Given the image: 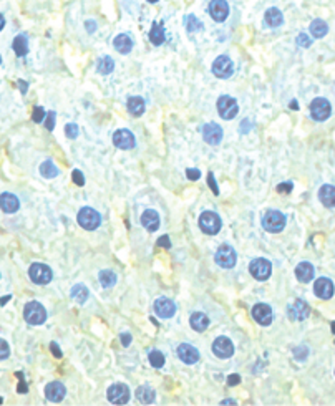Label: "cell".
<instances>
[{
    "label": "cell",
    "mask_w": 335,
    "mask_h": 406,
    "mask_svg": "<svg viewBox=\"0 0 335 406\" xmlns=\"http://www.w3.org/2000/svg\"><path fill=\"white\" fill-rule=\"evenodd\" d=\"M263 227L267 232H281L285 227V216L279 211H269L263 217Z\"/></svg>",
    "instance_id": "6"
},
{
    "label": "cell",
    "mask_w": 335,
    "mask_h": 406,
    "mask_svg": "<svg viewBox=\"0 0 335 406\" xmlns=\"http://www.w3.org/2000/svg\"><path fill=\"white\" fill-rule=\"evenodd\" d=\"M249 272L257 280H267L272 274V266L267 259H254L249 266Z\"/></svg>",
    "instance_id": "10"
},
{
    "label": "cell",
    "mask_w": 335,
    "mask_h": 406,
    "mask_svg": "<svg viewBox=\"0 0 335 406\" xmlns=\"http://www.w3.org/2000/svg\"><path fill=\"white\" fill-rule=\"evenodd\" d=\"M327 32H328L327 23L324 20H320V18H317V20H314L312 23H310V33H312L315 39H322V36H325Z\"/></svg>",
    "instance_id": "31"
},
{
    "label": "cell",
    "mask_w": 335,
    "mask_h": 406,
    "mask_svg": "<svg viewBox=\"0 0 335 406\" xmlns=\"http://www.w3.org/2000/svg\"><path fill=\"white\" fill-rule=\"evenodd\" d=\"M50 350H52V353H53L55 356H57V358H62V350L58 348V345H57V343H55V342L50 343Z\"/></svg>",
    "instance_id": "50"
},
{
    "label": "cell",
    "mask_w": 335,
    "mask_h": 406,
    "mask_svg": "<svg viewBox=\"0 0 335 406\" xmlns=\"http://www.w3.org/2000/svg\"><path fill=\"white\" fill-rule=\"evenodd\" d=\"M23 318L30 325H42L47 320V310L39 302H28L23 309Z\"/></svg>",
    "instance_id": "1"
},
{
    "label": "cell",
    "mask_w": 335,
    "mask_h": 406,
    "mask_svg": "<svg viewBox=\"0 0 335 406\" xmlns=\"http://www.w3.org/2000/svg\"><path fill=\"white\" fill-rule=\"evenodd\" d=\"M208 184H209V188L212 189V193H214V194L217 196V194H219V189H217V186H216L214 174H212V173H209V174H208Z\"/></svg>",
    "instance_id": "48"
},
{
    "label": "cell",
    "mask_w": 335,
    "mask_h": 406,
    "mask_svg": "<svg viewBox=\"0 0 335 406\" xmlns=\"http://www.w3.org/2000/svg\"><path fill=\"white\" fill-rule=\"evenodd\" d=\"M141 226L148 232L158 231V227H160V216H158V212L153 211V209H148V211H144L143 216H141Z\"/></svg>",
    "instance_id": "22"
},
{
    "label": "cell",
    "mask_w": 335,
    "mask_h": 406,
    "mask_svg": "<svg viewBox=\"0 0 335 406\" xmlns=\"http://www.w3.org/2000/svg\"><path fill=\"white\" fill-rule=\"evenodd\" d=\"M252 317L259 325H271L274 313H272V309L269 305L257 304V305H254V309H252Z\"/></svg>",
    "instance_id": "15"
},
{
    "label": "cell",
    "mask_w": 335,
    "mask_h": 406,
    "mask_svg": "<svg viewBox=\"0 0 335 406\" xmlns=\"http://www.w3.org/2000/svg\"><path fill=\"white\" fill-rule=\"evenodd\" d=\"M128 112L133 116H141L144 113V100L139 96L128 98Z\"/></svg>",
    "instance_id": "28"
},
{
    "label": "cell",
    "mask_w": 335,
    "mask_h": 406,
    "mask_svg": "<svg viewBox=\"0 0 335 406\" xmlns=\"http://www.w3.org/2000/svg\"><path fill=\"white\" fill-rule=\"evenodd\" d=\"M9 300H10V295H9V297H2V299H0V305H5Z\"/></svg>",
    "instance_id": "55"
},
{
    "label": "cell",
    "mask_w": 335,
    "mask_h": 406,
    "mask_svg": "<svg viewBox=\"0 0 335 406\" xmlns=\"http://www.w3.org/2000/svg\"><path fill=\"white\" fill-rule=\"evenodd\" d=\"M332 328H333V334H335V322H332Z\"/></svg>",
    "instance_id": "61"
},
{
    "label": "cell",
    "mask_w": 335,
    "mask_h": 406,
    "mask_svg": "<svg viewBox=\"0 0 335 406\" xmlns=\"http://www.w3.org/2000/svg\"><path fill=\"white\" fill-rule=\"evenodd\" d=\"M113 144L120 150H131L135 147V136L130 130H118L113 134Z\"/></svg>",
    "instance_id": "13"
},
{
    "label": "cell",
    "mask_w": 335,
    "mask_h": 406,
    "mask_svg": "<svg viewBox=\"0 0 335 406\" xmlns=\"http://www.w3.org/2000/svg\"><path fill=\"white\" fill-rule=\"evenodd\" d=\"M100 284L105 287V288H109L117 284V275L111 270H101L100 272Z\"/></svg>",
    "instance_id": "36"
},
{
    "label": "cell",
    "mask_w": 335,
    "mask_h": 406,
    "mask_svg": "<svg viewBox=\"0 0 335 406\" xmlns=\"http://www.w3.org/2000/svg\"><path fill=\"white\" fill-rule=\"evenodd\" d=\"M209 14L216 22H224L229 15V5L226 0H211Z\"/></svg>",
    "instance_id": "14"
},
{
    "label": "cell",
    "mask_w": 335,
    "mask_h": 406,
    "mask_svg": "<svg viewBox=\"0 0 335 406\" xmlns=\"http://www.w3.org/2000/svg\"><path fill=\"white\" fill-rule=\"evenodd\" d=\"M332 113V106L325 98H315L310 103V115L315 121H325Z\"/></svg>",
    "instance_id": "9"
},
{
    "label": "cell",
    "mask_w": 335,
    "mask_h": 406,
    "mask_svg": "<svg viewBox=\"0 0 335 406\" xmlns=\"http://www.w3.org/2000/svg\"><path fill=\"white\" fill-rule=\"evenodd\" d=\"M148 2H150V4H156V2H158V0H148Z\"/></svg>",
    "instance_id": "60"
},
{
    "label": "cell",
    "mask_w": 335,
    "mask_h": 406,
    "mask_svg": "<svg viewBox=\"0 0 335 406\" xmlns=\"http://www.w3.org/2000/svg\"><path fill=\"white\" fill-rule=\"evenodd\" d=\"M214 261L217 266H221L222 269H231L236 266V261H237V255H236V250L231 247L229 244H222L221 247L217 249L216 255H214Z\"/></svg>",
    "instance_id": "5"
},
{
    "label": "cell",
    "mask_w": 335,
    "mask_h": 406,
    "mask_svg": "<svg viewBox=\"0 0 335 406\" xmlns=\"http://www.w3.org/2000/svg\"><path fill=\"white\" fill-rule=\"evenodd\" d=\"M212 352L219 358H231L234 355V345L228 337H219L212 343Z\"/></svg>",
    "instance_id": "12"
},
{
    "label": "cell",
    "mask_w": 335,
    "mask_h": 406,
    "mask_svg": "<svg viewBox=\"0 0 335 406\" xmlns=\"http://www.w3.org/2000/svg\"><path fill=\"white\" fill-rule=\"evenodd\" d=\"M203 138L206 143H209V144H219L221 143V139H222V130H221V126L216 125V123H208V125H204L203 128Z\"/></svg>",
    "instance_id": "16"
},
{
    "label": "cell",
    "mask_w": 335,
    "mask_h": 406,
    "mask_svg": "<svg viewBox=\"0 0 335 406\" xmlns=\"http://www.w3.org/2000/svg\"><path fill=\"white\" fill-rule=\"evenodd\" d=\"M222 404H236V401H234V399H224Z\"/></svg>",
    "instance_id": "58"
},
{
    "label": "cell",
    "mask_w": 335,
    "mask_h": 406,
    "mask_svg": "<svg viewBox=\"0 0 335 406\" xmlns=\"http://www.w3.org/2000/svg\"><path fill=\"white\" fill-rule=\"evenodd\" d=\"M150 40L153 45H161L164 42V28L161 23H155L150 32Z\"/></svg>",
    "instance_id": "33"
},
{
    "label": "cell",
    "mask_w": 335,
    "mask_h": 406,
    "mask_svg": "<svg viewBox=\"0 0 335 406\" xmlns=\"http://www.w3.org/2000/svg\"><path fill=\"white\" fill-rule=\"evenodd\" d=\"M158 247H164V249H169L171 247V241L168 239V236H161L160 239H158V242H156Z\"/></svg>",
    "instance_id": "46"
},
{
    "label": "cell",
    "mask_w": 335,
    "mask_h": 406,
    "mask_svg": "<svg viewBox=\"0 0 335 406\" xmlns=\"http://www.w3.org/2000/svg\"><path fill=\"white\" fill-rule=\"evenodd\" d=\"M4 25H5V18L2 17V14H0V30L4 28Z\"/></svg>",
    "instance_id": "57"
},
{
    "label": "cell",
    "mask_w": 335,
    "mask_h": 406,
    "mask_svg": "<svg viewBox=\"0 0 335 406\" xmlns=\"http://www.w3.org/2000/svg\"><path fill=\"white\" fill-rule=\"evenodd\" d=\"M17 390H18V391H20V393H22V391H23V393H25V391H27V385H25V383H23V381H22V383H20V385H18V388H17Z\"/></svg>",
    "instance_id": "53"
},
{
    "label": "cell",
    "mask_w": 335,
    "mask_h": 406,
    "mask_svg": "<svg viewBox=\"0 0 335 406\" xmlns=\"http://www.w3.org/2000/svg\"><path fill=\"white\" fill-rule=\"evenodd\" d=\"M10 355V348H9V343L4 340V338H0V360H5L7 356Z\"/></svg>",
    "instance_id": "41"
},
{
    "label": "cell",
    "mask_w": 335,
    "mask_h": 406,
    "mask_svg": "<svg viewBox=\"0 0 335 406\" xmlns=\"http://www.w3.org/2000/svg\"><path fill=\"white\" fill-rule=\"evenodd\" d=\"M241 381V377L239 375H231V377H228V385L229 386H234V385H237Z\"/></svg>",
    "instance_id": "51"
},
{
    "label": "cell",
    "mask_w": 335,
    "mask_h": 406,
    "mask_svg": "<svg viewBox=\"0 0 335 406\" xmlns=\"http://www.w3.org/2000/svg\"><path fill=\"white\" fill-rule=\"evenodd\" d=\"M45 126H47V130H48V131H53V128H55V113H53V112H50V113L47 115Z\"/></svg>",
    "instance_id": "45"
},
{
    "label": "cell",
    "mask_w": 335,
    "mask_h": 406,
    "mask_svg": "<svg viewBox=\"0 0 335 406\" xmlns=\"http://www.w3.org/2000/svg\"><path fill=\"white\" fill-rule=\"evenodd\" d=\"M65 134L68 136L70 139H75L78 136V126L73 125V123H68V125L65 126Z\"/></svg>",
    "instance_id": "40"
},
{
    "label": "cell",
    "mask_w": 335,
    "mask_h": 406,
    "mask_svg": "<svg viewBox=\"0 0 335 406\" xmlns=\"http://www.w3.org/2000/svg\"><path fill=\"white\" fill-rule=\"evenodd\" d=\"M136 398L141 403H153L156 398V393L151 388H148V386H139L136 390Z\"/></svg>",
    "instance_id": "32"
},
{
    "label": "cell",
    "mask_w": 335,
    "mask_h": 406,
    "mask_svg": "<svg viewBox=\"0 0 335 406\" xmlns=\"http://www.w3.org/2000/svg\"><path fill=\"white\" fill-rule=\"evenodd\" d=\"M186 28H188V32H190V33L199 32V30L203 28V23H201L194 15H188L186 17Z\"/></svg>",
    "instance_id": "39"
},
{
    "label": "cell",
    "mask_w": 335,
    "mask_h": 406,
    "mask_svg": "<svg viewBox=\"0 0 335 406\" xmlns=\"http://www.w3.org/2000/svg\"><path fill=\"white\" fill-rule=\"evenodd\" d=\"M87 28H90L91 32L95 30V22H87Z\"/></svg>",
    "instance_id": "56"
},
{
    "label": "cell",
    "mask_w": 335,
    "mask_h": 406,
    "mask_svg": "<svg viewBox=\"0 0 335 406\" xmlns=\"http://www.w3.org/2000/svg\"><path fill=\"white\" fill-rule=\"evenodd\" d=\"M310 313V307L304 300H295L294 305L289 307V317L292 320H306Z\"/></svg>",
    "instance_id": "21"
},
{
    "label": "cell",
    "mask_w": 335,
    "mask_h": 406,
    "mask_svg": "<svg viewBox=\"0 0 335 406\" xmlns=\"http://www.w3.org/2000/svg\"><path fill=\"white\" fill-rule=\"evenodd\" d=\"M115 68V61L109 58V57H103L100 61H98V71L101 75H108V73H111Z\"/></svg>",
    "instance_id": "37"
},
{
    "label": "cell",
    "mask_w": 335,
    "mask_h": 406,
    "mask_svg": "<svg viewBox=\"0 0 335 406\" xmlns=\"http://www.w3.org/2000/svg\"><path fill=\"white\" fill-rule=\"evenodd\" d=\"M290 108H292V109H297V101H292V103H290Z\"/></svg>",
    "instance_id": "59"
},
{
    "label": "cell",
    "mask_w": 335,
    "mask_h": 406,
    "mask_svg": "<svg viewBox=\"0 0 335 406\" xmlns=\"http://www.w3.org/2000/svg\"><path fill=\"white\" fill-rule=\"evenodd\" d=\"M264 20H266V25H269V27H279V25H282L284 17H282V14H281V10H277V9H269V10L266 12Z\"/></svg>",
    "instance_id": "29"
},
{
    "label": "cell",
    "mask_w": 335,
    "mask_h": 406,
    "mask_svg": "<svg viewBox=\"0 0 335 406\" xmlns=\"http://www.w3.org/2000/svg\"><path fill=\"white\" fill-rule=\"evenodd\" d=\"M71 177H73V181H75V184L77 186H83L85 184V177H83V174H82V171L80 169H75L71 173Z\"/></svg>",
    "instance_id": "44"
},
{
    "label": "cell",
    "mask_w": 335,
    "mask_h": 406,
    "mask_svg": "<svg viewBox=\"0 0 335 406\" xmlns=\"http://www.w3.org/2000/svg\"><path fill=\"white\" fill-rule=\"evenodd\" d=\"M314 274H315V270H314V266L310 262H301L299 266L295 267V275L302 284H307V282L312 280Z\"/></svg>",
    "instance_id": "24"
},
{
    "label": "cell",
    "mask_w": 335,
    "mask_h": 406,
    "mask_svg": "<svg viewBox=\"0 0 335 406\" xmlns=\"http://www.w3.org/2000/svg\"><path fill=\"white\" fill-rule=\"evenodd\" d=\"M66 395V388L60 383V381H52V383H48L45 386V396L50 399V401H62Z\"/></svg>",
    "instance_id": "19"
},
{
    "label": "cell",
    "mask_w": 335,
    "mask_h": 406,
    "mask_svg": "<svg viewBox=\"0 0 335 406\" xmlns=\"http://www.w3.org/2000/svg\"><path fill=\"white\" fill-rule=\"evenodd\" d=\"M113 45H115V48H117V50H118L120 53L126 55V53H130V52H131V48H133V40H131V36H130V35L121 33V35L117 36V39H115Z\"/></svg>",
    "instance_id": "27"
},
{
    "label": "cell",
    "mask_w": 335,
    "mask_h": 406,
    "mask_svg": "<svg viewBox=\"0 0 335 406\" xmlns=\"http://www.w3.org/2000/svg\"><path fill=\"white\" fill-rule=\"evenodd\" d=\"M106 396L109 399V403L113 404H126L130 401V388L123 383L111 385L106 391Z\"/></svg>",
    "instance_id": "8"
},
{
    "label": "cell",
    "mask_w": 335,
    "mask_h": 406,
    "mask_svg": "<svg viewBox=\"0 0 335 406\" xmlns=\"http://www.w3.org/2000/svg\"><path fill=\"white\" fill-rule=\"evenodd\" d=\"M18 87H20L22 93H25V91H27V83L25 82H20V83H18Z\"/></svg>",
    "instance_id": "54"
},
{
    "label": "cell",
    "mask_w": 335,
    "mask_h": 406,
    "mask_svg": "<svg viewBox=\"0 0 335 406\" xmlns=\"http://www.w3.org/2000/svg\"><path fill=\"white\" fill-rule=\"evenodd\" d=\"M297 45L299 47H304V48H307L312 45V40H310V36L306 35V33H301L299 36H297Z\"/></svg>",
    "instance_id": "43"
},
{
    "label": "cell",
    "mask_w": 335,
    "mask_h": 406,
    "mask_svg": "<svg viewBox=\"0 0 335 406\" xmlns=\"http://www.w3.org/2000/svg\"><path fill=\"white\" fill-rule=\"evenodd\" d=\"M12 48H14V52L18 55V57H23V55H27V52H28V42H27V36H25V35H18V36H15L14 45H12Z\"/></svg>",
    "instance_id": "30"
},
{
    "label": "cell",
    "mask_w": 335,
    "mask_h": 406,
    "mask_svg": "<svg viewBox=\"0 0 335 406\" xmlns=\"http://www.w3.org/2000/svg\"><path fill=\"white\" fill-rule=\"evenodd\" d=\"M155 312H156V315L158 317H161V318H169V317H173L174 315V312H176V305L174 302H171L169 299L166 297H160L155 302Z\"/></svg>",
    "instance_id": "18"
},
{
    "label": "cell",
    "mask_w": 335,
    "mask_h": 406,
    "mask_svg": "<svg viewBox=\"0 0 335 406\" xmlns=\"http://www.w3.org/2000/svg\"><path fill=\"white\" fill-rule=\"evenodd\" d=\"M18 206H20V202H18L17 196L10 194V193L0 194V209H2L4 212L14 214L18 211Z\"/></svg>",
    "instance_id": "23"
},
{
    "label": "cell",
    "mask_w": 335,
    "mask_h": 406,
    "mask_svg": "<svg viewBox=\"0 0 335 406\" xmlns=\"http://www.w3.org/2000/svg\"><path fill=\"white\" fill-rule=\"evenodd\" d=\"M190 323L196 331H204L209 327V318H208V315H204L203 312H194L190 318Z\"/></svg>",
    "instance_id": "26"
},
{
    "label": "cell",
    "mask_w": 335,
    "mask_h": 406,
    "mask_svg": "<svg viewBox=\"0 0 335 406\" xmlns=\"http://www.w3.org/2000/svg\"><path fill=\"white\" fill-rule=\"evenodd\" d=\"M314 293L317 295L319 299H324V300H328L332 299L333 295V284L330 279H325V277H322V279H317L314 284Z\"/></svg>",
    "instance_id": "17"
},
{
    "label": "cell",
    "mask_w": 335,
    "mask_h": 406,
    "mask_svg": "<svg viewBox=\"0 0 335 406\" xmlns=\"http://www.w3.org/2000/svg\"><path fill=\"white\" fill-rule=\"evenodd\" d=\"M120 340H121V343H123V347H128L131 343V335L130 334H121Z\"/></svg>",
    "instance_id": "52"
},
{
    "label": "cell",
    "mask_w": 335,
    "mask_h": 406,
    "mask_svg": "<svg viewBox=\"0 0 335 406\" xmlns=\"http://www.w3.org/2000/svg\"><path fill=\"white\" fill-rule=\"evenodd\" d=\"M71 297L77 300L78 304H85L87 302V299H88V288L82 285V284H77V285H73L71 288Z\"/></svg>",
    "instance_id": "34"
},
{
    "label": "cell",
    "mask_w": 335,
    "mask_h": 406,
    "mask_svg": "<svg viewBox=\"0 0 335 406\" xmlns=\"http://www.w3.org/2000/svg\"><path fill=\"white\" fill-rule=\"evenodd\" d=\"M319 199L325 207H335V188L330 184H325L319 191Z\"/></svg>",
    "instance_id": "25"
},
{
    "label": "cell",
    "mask_w": 335,
    "mask_h": 406,
    "mask_svg": "<svg viewBox=\"0 0 335 406\" xmlns=\"http://www.w3.org/2000/svg\"><path fill=\"white\" fill-rule=\"evenodd\" d=\"M0 63H2V57H0Z\"/></svg>",
    "instance_id": "63"
},
{
    "label": "cell",
    "mask_w": 335,
    "mask_h": 406,
    "mask_svg": "<svg viewBox=\"0 0 335 406\" xmlns=\"http://www.w3.org/2000/svg\"><path fill=\"white\" fill-rule=\"evenodd\" d=\"M178 356L181 358V361L193 365V363H196L199 360V352L194 347L188 345V343H181L178 347Z\"/></svg>",
    "instance_id": "20"
},
{
    "label": "cell",
    "mask_w": 335,
    "mask_h": 406,
    "mask_svg": "<svg viewBox=\"0 0 335 406\" xmlns=\"http://www.w3.org/2000/svg\"><path fill=\"white\" fill-rule=\"evenodd\" d=\"M212 73H214L217 78H229L234 73L233 60H231L229 57H226V55L217 57L214 60V63H212Z\"/></svg>",
    "instance_id": "11"
},
{
    "label": "cell",
    "mask_w": 335,
    "mask_h": 406,
    "mask_svg": "<svg viewBox=\"0 0 335 406\" xmlns=\"http://www.w3.org/2000/svg\"><path fill=\"white\" fill-rule=\"evenodd\" d=\"M292 188H294L292 186V182H282L277 186V193H290Z\"/></svg>",
    "instance_id": "49"
},
{
    "label": "cell",
    "mask_w": 335,
    "mask_h": 406,
    "mask_svg": "<svg viewBox=\"0 0 335 406\" xmlns=\"http://www.w3.org/2000/svg\"><path fill=\"white\" fill-rule=\"evenodd\" d=\"M150 363H151V366L161 368L164 365V355L160 350H153V352H150Z\"/></svg>",
    "instance_id": "38"
},
{
    "label": "cell",
    "mask_w": 335,
    "mask_h": 406,
    "mask_svg": "<svg viewBox=\"0 0 335 406\" xmlns=\"http://www.w3.org/2000/svg\"><path fill=\"white\" fill-rule=\"evenodd\" d=\"M77 219H78V224H80L83 229H87V231L98 229V226L101 224V216L95 211V209H91V207H83V209H80V212H78V217Z\"/></svg>",
    "instance_id": "3"
},
{
    "label": "cell",
    "mask_w": 335,
    "mask_h": 406,
    "mask_svg": "<svg viewBox=\"0 0 335 406\" xmlns=\"http://www.w3.org/2000/svg\"><path fill=\"white\" fill-rule=\"evenodd\" d=\"M45 109L42 108V106H36L35 109H33V116H32V120L35 121V123H42L44 121V118H45Z\"/></svg>",
    "instance_id": "42"
},
{
    "label": "cell",
    "mask_w": 335,
    "mask_h": 406,
    "mask_svg": "<svg viewBox=\"0 0 335 406\" xmlns=\"http://www.w3.org/2000/svg\"><path fill=\"white\" fill-rule=\"evenodd\" d=\"M40 174L44 177H48V179H52V177L58 176V169L52 161H45V163H42V166H40Z\"/></svg>",
    "instance_id": "35"
},
{
    "label": "cell",
    "mask_w": 335,
    "mask_h": 406,
    "mask_svg": "<svg viewBox=\"0 0 335 406\" xmlns=\"http://www.w3.org/2000/svg\"><path fill=\"white\" fill-rule=\"evenodd\" d=\"M2 401H4V399H2V398H0V403H2Z\"/></svg>",
    "instance_id": "62"
},
{
    "label": "cell",
    "mask_w": 335,
    "mask_h": 406,
    "mask_svg": "<svg viewBox=\"0 0 335 406\" xmlns=\"http://www.w3.org/2000/svg\"><path fill=\"white\" fill-rule=\"evenodd\" d=\"M28 275H30V280L39 285H45L53 279L52 269L45 266V264H32L28 269Z\"/></svg>",
    "instance_id": "4"
},
{
    "label": "cell",
    "mask_w": 335,
    "mask_h": 406,
    "mask_svg": "<svg viewBox=\"0 0 335 406\" xmlns=\"http://www.w3.org/2000/svg\"><path fill=\"white\" fill-rule=\"evenodd\" d=\"M221 217L217 216L216 212H212V211H206L201 214V217H199V227H201V231H203L204 234H209V236H214V234H217L219 231H221Z\"/></svg>",
    "instance_id": "2"
},
{
    "label": "cell",
    "mask_w": 335,
    "mask_h": 406,
    "mask_svg": "<svg viewBox=\"0 0 335 406\" xmlns=\"http://www.w3.org/2000/svg\"><path fill=\"white\" fill-rule=\"evenodd\" d=\"M186 176H188V179H191V181H196L201 177V173H199V169H188L186 171Z\"/></svg>",
    "instance_id": "47"
},
{
    "label": "cell",
    "mask_w": 335,
    "mask_h": 406,
    "mask_svg": "<svg viewBox=\"0 0 335 406\" xmlns=\"http://www.w3.org/2000/svg\"><path fill=\"white\" fill-rule=\"evenodd\" d=\"M237 112H239V106H237V101L234 98L224 95L217 100V113L221 115V118L233 120L237 115Z\"/></svg>",
    "instance_id": "7"
}]
</instances>
